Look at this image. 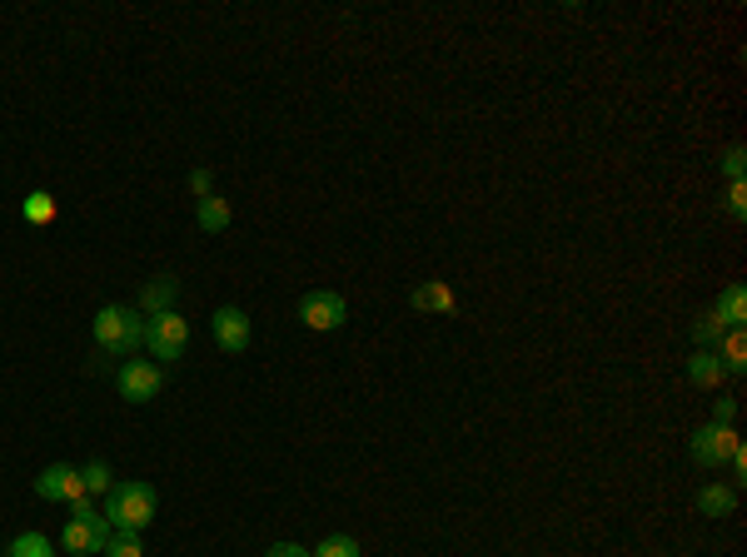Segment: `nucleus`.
<instances>
[{
	"label": "nucleus",
	"mask_w": 747,
	"mask_h": 557,
	"mask_svg": "<svg viewBox=\"0 0 747 557\" xmlns=\"http://www.w3.org/2000/svg\"><path fill=\"white\" fill-rule=\"evenodd\" d=\"M733 508H737L733 488H723V482H708V488H698V513H703V518H727Z\"/></svg>",
	"instance_id": "obj_16"
},
{
	"label": "nucleus",
	"mask_w": 747,
	"mask_h": 557,
	"mask_svg": "<svg viewBox=\"0 0 747 557\" xmlns=\"http://www.w3.org/2000/svg\"><path fill=\"white\" fill-rule=\"evenodd\" d=\"M409 304L419 314H433V319H449V314L459 309V294L449 289V278H423V284H414Z\"/></svg>",
	"instance_id": "obj_10"
},
{
	"label": "nucleus",
	"mask_w": 747,
	"mask_h": 557,
	"mask_svg": "<svg viewBox=\"0 0 747 557\" xmlns=\"http://www.w3.org/2000/svg\"><path fill=\"white\" fill-rule=\"evenodd\" d=\"M80 482H86V498L90 493H100V498H105L110 493V488H115V473H110V463H86V468H80Z\"/></svg>",
	"instance_id": "obj_18"
},
{
	"label": "nucleus",
	"mask_w": 747,
	"mask_h": 557,
	"mask_svg": "<svg viewBox=\"0 0 747 557\" xmlns=\"http://www.w3.org/2000/svg\"><path fill=\"white\" fill-rule=\"evenodd\" d=\"M713 314L727 323V329H743V323H747V289H743V284H727V289L717 294Z\"/></svg>",
	"instance_id": "obj_15"
},
{
	"label": "nucleus",
	"mask_w": 747,
	"mask_h": 557,
	"mask_svg": "<svg viewBox=\"0 0 747 557\" xmlns=\"http://www.w3.org/2000/svg\"><path fill=\"white\" fill-rule=\"evenodd\" d=\"M717 359H723L727 378L747 374V329H727L723 339H717Z\"/></svg>",
	"instance_id": "obj_14"
},
{
	"label": "nucleus",
	"mask_w": 747,
	"mask_h": 557,
	"mask_svg": "<svg viewBox=\"0 0 747 557\" xmlns=\"http://www.w3.org/2000/svg\"><path fill=\"white\" fill-rule=\"evenodd\" d=\"M184 343H190V323H184L174 309L145 319V349H150V359H160V368L174 364V359H184Z\"/></svg>",
	"instance_id": "obj_4"
},
{
	"label": "nucleus",
	"mask_w": 747,
	"mask_h": 557,
	"mask_svg": "<svg viewBox=\"0 0 747 557\" xmlns=\"http://www.w3.org/2000/svg\"><path fill=\"white\" fill-rule=\"evenodd\" d=\"M717 164H723L727 180H743V174H747V150H743V145H733V150H727Z\"/></svg>",
	"instance_id": "obj_24"
},
{
	"label": "nucleus",
	"mask_w": 747,
	"mask_h": 557,
	"mask_svg": "<svg viewBox=\"0 0 747 557\" xmlns=\"http://www.w3.org/2000/svg\"><path fill=\"white\" fill-rule=\"evenodd\" d=\"M727 468H733V478H737V482L747 478V448H743V443H737V448H733V458H727Z\"/></svg>",
	"instance_id": "obj_27"
},
{
	"label": "nucleus",
	"mask_w": 747,
	"mask_h": 557,
	"mask_svg": "<svg viewBox=\"0 0 747 557\" xmlns=\"http://www.w3.org/2000/svg\"><path fill=\"white\" fill-rule=\"evenodd\" d=\"M155 513H160V493L140 478L115 482L105 493V523L115 527V533H145V527L155 523Z\"/></svg>",
	"instance_id": "obj_1"
},
{
	"label": "nucleus",
	"mask_w": 747,
	"mask_h": 557,
	"mask_svg": "<svg viewBox=\"0 0 747 557\" xmlns=\"http://www.w3.org/2000/svg\"><path fill=\"white\" fill-rule=\"evenodd\" d=\"M344 319H349V304H344V294H335V289H309L299 299V323L304 329L335 333V329H344Z\"/></svg>",
	"instance_id": "obj_5"
},
{
	"label": "nucleus",
	"mask_w": 747,
	"mask_h": 557,
	"mask_svg": "<svg viewBox=\"0 0 747 557\" xmlns=\"http://www.w3.org/2000/svg\"><path fill=\"white\" fill-rule=\"evenodd\" d=\"M688 384L693 388H723L727 384V368H723V359H717V349H698V354L688 359Z\"/></svg>",
	"instance_id": "obj_11"
},
{
	"label": "nucleus",
	"mask_w": 747,
	"mask_h": 557,
	"mask_svg": "<svg viewBox=\"0 0 747 557\" xmlns=\"http://www.w3.org/2000/svg\"><path fill=\"white\" fill-rule=\"evenodd\" d=\"M174 294H180V284H174L170 274H160V278H150L140 289V314L150 319V314H165V309H174Z\"/></svg>",
	"instance_id": "obj_12"
},
{
	"label": "nucleus",
	"mask_w": 747,
	"mask_h": 557,
	"mask_svg": "<svg viewBox=\"0 0 747 557\" xmlns=\"http://www.w3.org/2000/svg\"><path fill=\"white\" fill-rule=\"evenodd\" d=\"M110 533H115V527H110L105 513H95V508H90V498H86V503H76V513H70L66 533H60V547H66V553H76V557L105 553Z\"/></svg>",
	"instance_id": "obj_3"
},
{
	"label": "nucleus",
	"mask_w": 747,
	"mask_h": 557,
	"mask_svg": "<svg viewBox=\"0 0 747 557\" xmlns=\"http://www.w3.org/2000/svg\"><path fill=\"white\" fill-rule=\"evenodd\" d=\"M195 219H200V229H205V235H225L235 215H229V200L205 194V200H195Z\"/></svg>",
	"instance_id": "obj_13"
},
{
	"label": "nucleus",
	"mask_w": 747,
	"mask_h": 557,
	"mask_svg": "<svg viewBox=\"0 0 747 557\" xmlns=\"http://www.w3.org/2000/svg\"><path fill=\"white\" fill-rule=\"evenodd\" d=\"M105 557H145V547H140V533H110V543H105Z\"/></svg>",
	"instance_id": "obj_22"
},
{
	"label": "nucleus",
	"mask_w": 747,
	"mask_h": 557,
	"mask_svg": "<svg viewBox=\"0 0 747 557\" xmlns=\"http://www.w3.org/2000/svg\"><path fill=\"white\" fill-rule=\"evenodd\" d=\"M210 333H215V343L225 349V354H245L249 349V314L235 309V304H225V309H215V319H210Z\"/></svg>",
	"instance_id": "obj_9"
},
{
	"label": "nucleus",
	"mask_w": 747,
	"mask_h": 557,
	"mask_svg": "<svg viewBox=\"0 0 747 557\" xmlns=\"http://www.w3.org/2000/svg\"><path fill=\"white\" fill-rule=\"evenodd\" d=\"M55 209H60V204H55V194L50 190H31L25 194V204H21V215H25V225H55Z\"/></svg>",
	"instance_id": "obj_17"
},
{
	"label": "nucleus",
	"mask_w": 747,
	"mask_h": 557,
	"mask_svg": "<svg viewBox=\"0 0 747 557\" xmlns=\"http://www.w3.org/2000/svg\"><path fill=\"white\" fill-rule=\"evenodd\" d=\"M115 388H120V398H131V403H150L165 388V368L155 364V359H131V364H120Z\"/></svg>",
	"instance_id": "obj_7"
},
{
	"label": "nucleus",
	"mask_w": 747,
	"mask_h": 557,
	"mask_svg": "<svg viewBox=\"0 0 747 557\" xmlns=\"http://www.w3.org/2000/svg\"><path fill=\"white\" fill-rule=\"evenodd\" d=\"M309 557H359V543L349 533H335V537H325V543H319Z\"/></svg>",
	"instance_id": "obj_21"
},
{
	"label": "nucleus",
	"mask_w": 747,
	"mask_h": 557,
	"mask_svg": "<svg viewBox=\"0 0 747 557\" xmlns=\"http://www.w3.org/2000/svg\"><path fill=\"white\" fill-rule=\"evenodd\" d=\"M35 498H45V503H86V482H80V468H70V463H50V468H41V478H35Z\"/></svg>",
	"instance_id": "obj_8"
},
{
	"label": "nucleus",
	"mask_w": 747,
	"mask_h": 557,
	"mask_svg": "<svg viewBox=\"0 0 747 557\" xmlns=\"http://www.w3.org/2000/svg\"><path fill=\"white\" fill-rule=\"evenodd\" d=\"M190 194H195V200L215 194V180H210V170H190Z\"/></svg>",
	"instance_id": "obj_25"
},
{
	"label": "nucleus",
	"mask_w": 747,
	"mask_h": 557,
	"mask_svg": "<svg viewBox=\"0 0 747 557\" xmlns=\"http://www.w3.org/2000/svg\"><path fill=\"white\" fill-rule=\"evenodd\" d=\"M90 329H95V343L105 354H135V349H145V314L131 309V304H105Z\"/></svg>",
	"instance_id": "obj_2"
},
{
	"label": "nucleus",
	"mask_w": 747,
	"mask_h": 557,
	"mask_svg": "<svg viewBox=\"0 0 747 557\" xmlns=\"http://www.w3.org/2000/svg\"><path fill=\"white\" fill-rule=\"evenodd\" d=\"M737 418V398H717L713 403V423H733Z\"/></svg>",
	"instance_id": "obj_26"
},
{
	"label": "nucleus",
	"mask_w": 747,
	"mask_h": 557,
	"mask_svg": "<svg viewBox=\"0 0 747 557\" xmlns=\"http://www.w3.org/2000/svg\"><path fill=\"white\" fill-rule=\"evenodd\" d=\"M737 443H743V439H737L733 423H703V429L688 439V453H693L698 468H723V463L733 458Z\"/></svg>",
	"instance_id": "obj_6"
},
{
	"label": "nucleus",
	"mask_w": 747,
	"mask_h": 557,
	"mask_svg": "<svg viewBox=\"0 0 747 557\" xmlns=\"http://www.w3.org/2000/svg\"><path fill=\"white\" fill-rule=\"evenodd\" d=\"M723 333H727V323H723V319H717V314H713V309H708V314H703V319H698V323H693V343H698V349H717V339H723Z\"/></svg>",
	"instance_id": "obj_20"
},
{
	"label": "nucleus",
	"mask_w": 747,
	"mask_h": 557,
	"mask_svg": "<svg viewBox=\"0 0 747 557\" xmlns=\"http://www.w3.org/2000/svg\"><path fill=\"white\" fill-rule=\"evenodd\" d=\"M5 557H55V543L45 533H21Z\"/></svg>",
	"instance_id": "obj_19"
},
{
	"label": "nucleus",
	"mask_w": 747,
	"mask_h": 557,
	"mask_svg": "<svg viewBox=\"0 0 747 557\" xmlns=\"http://www.w3.org/2000/svg\"><path fill=\"white\" fill-rule=\"evenodd\" d=\"M264 557H309V547H299V543H274Z\"/></svg>",
	"instance_id": "obj_28"
},
{
	"label": "nucleus",
	"mask_w": 747,
	"mask_h": 557,
	"mask_svg": "<svg viewBox=\"0 0 747 557\" xmlns=\"http://www.w3.org/2000/svg\"><path fill=\"white\" fill-rule=\"evenodd\" d=\"M727 215H733L737 225L747 219V180H733V184H727Z\"/></svg>",
	"instance_id": "obj_23"
}]
</instances>
